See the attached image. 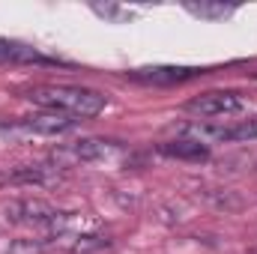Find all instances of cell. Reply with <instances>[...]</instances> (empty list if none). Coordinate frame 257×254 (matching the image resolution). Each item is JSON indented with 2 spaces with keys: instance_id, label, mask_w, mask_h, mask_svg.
Segmentation results:
<instances>
[{
  "instance_id": "6da1fadb",
  "label": "cell",
  "mask_w": 257,
  "mask_h": 254,
  "mask_svg": "<svg viewBox=\"0 0 257 254\" xmlns=\"http://www.w3.org/2000/svg\"><path fill=\"white\" fill-rule=\"evenodd\" d=\"M27 99L33 105L48 108V111L69 114V117H81V120L102 114L105 105H108V99L99 90L75 87V84H39V87H30L27 90Z\"/></svg>"
},
{
  "instance_id": "7a4b0ae2",
  "label": "cell",
  "mask_w": 257,
  "mask_h": 254,
  "mask_svg": "<svg viewBox=\"0 0 257 254\" xmlns=\"http://www.w3.org/2000/svg\"><path fill=\"white\" fill-rule=\"evenodd\" d=\"M120 147L114 141H105V138H84V141H75L69 147H60L51 153V165L60 171V168H69V165H93V162H105L117 153Z\"/></svg>"
},
{
  "instance_id": "3957f363",
  "label": "cell",
  "mask_w": 257,
  "mask_h": 254,
  "mask_svg": "<svg viewBox=\"0 0 257 254\" xmlns=\"http://www.w3.org/2000/svg\"><path fill=\"white\" fill-rule=\"evenodd\" d=\"M245 108V96L236 90H209L186 102V111L200 120H215V117H230Z\"/></svg>"
},
{
  "instance_id": "277c9868",
  "label": "cell",
  "mask_w": 257,
  "mask_h": 254,
  "mask_svg": "<svg viewBox=\"0 0 257 254\" xmlns=\"http://www.w3.org/2000/svg\"><path fill=\"white\" fill-rule=\"evenodd\" d=\"M57 215H60V209L51 206V203L42 200V197H21V200H12V203L6 206V218H9L12 224L42 227V230H48Z\"/></svg>"
},
{
  "instance_id": "5b68a950",
  "label": "cell",
  "mask_w": 257,
  "mask_h": 254,
  "mask_svg": "<svg viewBox=\"0 0 257 254\" xmlns=\"http://www.w3.org/2000/svg\"><path fill=\"white\" fill-rule=\"evenodd\" d=\"M197 75H203V69H192V66H150V69L128 72V78L138 84H183Z\"/></svg>"
},
{
  "instance_id": "8992f818",
  "label": "cell",
  "mask_w": 257,
  "mask_h": 254,
  "mask_svg": "<svg viewBox=\"0 0 257 254\" xmlns=\"http://www.w3.org/2000/svg\"><path fill=\"white\" fill-rule=\"evenodd\" d=\"M54 245L66 248L69 254H93L99 248H108L111 239L102 233V230H90V233H72V236H60V239H51Z\"/></svg>"
},
{
  "instance_id": "52a82bcc",
  "label": "cell",
  "mask_w": 257,
  "mask_h": 254,
  "mask_svg": "<svg viewBox=\"0 0 257 254\" xmlns=\"http://www.w3.org/2000/svg\"><path fill=\"white\" fill-rule=\"evenodd\" d=\"M159 153L168 159H180V162H206L209 159V147L189 141V138H177V141H165L159 144Z\"/></svg>"
},
{
  "instance_id": "ba28073f",
  "label": "cell",
  "mask_w": 257,
  "mask_h": 254,
  "mask_svg": "<svg viewBox=\"0 0 257 254\" xmlns=\"http://www.w3.org/2000/svg\"><path fill=\"white\" fill-rule=\"evenodd\" d=\"M60 171L57 168H45V165H27V168H18V171H9L3 177V183H12V186H21V183H36V186H51L57 183Z\"/></svg>"
},
{
  "instance_id": "9c48e42d",
  "label": "cell",
  "mask_w": 257,
  "mask_h": 254,
  "mask_svg": "<svg viewBox=\"0 0 257 254\" xmlns=\"http://www.w3.org/2000/svg\"><path fill=\"white\" fill-rule=\"evenodd\" d=\"M0 63H45V57L36 48H30V45L12 42V39H0Z\"/></svg>"
},
{
  "instance_id": "30bf717a",
  "label": "cell",
  "mask_w": 257,
  "mask_h": 254,
  "mask_svg": "<svg viewBox=\"0 0 257 254\" xmlns=\"http://www.w3.org/2000/svg\"><path fill=\"white\" fill-rule=\"evenodd\" d=\"M203 197L215 206V209H242V197H236V191L230 189H206L203 191Z\"/></svg>"
},
{
  "instance_id": "8fae6325",
  "label": "cell",
  "mask_w": 257,
  "mask_h": 254,
  "mask_svg": "<svg viewBox=\"0 0 257 254\" xmlns=\"http://www.w3.org/2000/svg\"><path fill=\"white\" fill-rule=\"evenodd\" d=\"M186 12H192L194 18H227L233 12V6H224V3H186Z\"/></svg>"
},
{
  "instance_id": "7c38bea8",
  "label": "cell",
  "mask_w": 257,
  "mask_h": 254,
  "mask_svg": "<svg viewBox=\"0 0 257 254\" xmlns=\"http://www.w3.org/2000/svg\"><path fill=\"white\" fill-rule=\"evenodd\" d=\"M45 251V239H12V245L6 254H42Z\"/></svg>"
}]
</instances>
